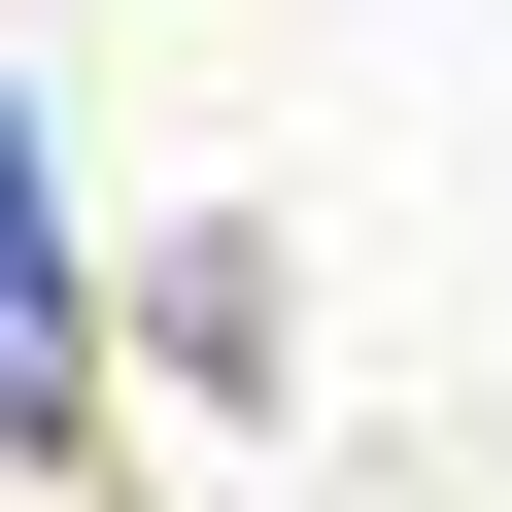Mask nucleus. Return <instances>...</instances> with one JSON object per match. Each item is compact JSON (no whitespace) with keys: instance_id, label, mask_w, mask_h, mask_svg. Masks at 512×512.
<instances>
[{"instance_id":"obj_1","label":"nucleus","mask_w":512,"mask_h":512,"mask_svg":"<svg viewBox=\"0 0 512 512\" xmlns=\"http://www.w3.org/2000/svg\"><path fill=\"white\" fill-rule=\"evenodd\" d=\"M69 376H103V308H69V137L0 103V444H69Z\"/></svg>"}]
</instances>
